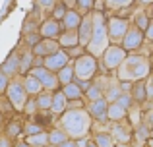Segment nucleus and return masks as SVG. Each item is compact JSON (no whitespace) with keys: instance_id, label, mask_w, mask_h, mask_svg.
<instances>
[{"instance_id":"1","label":"nucleus","mask_w":153,"mask_h":147,"mask_svg":"<svg viewBox=\"0 0 153 147\" xmlns=\"http://www.w3.org/2000/svg\"><path fill=\"white\" fill-rule=\"evenodd\" d=\"M58 128H62L68 134L70 140H79V137H85L91 134V124H93V118L87 112L85 106L82 109H66L54 122Z\"/></svg>"},{"instance_id":"2","label":"nucleus","mask_w":153,"mask_h":147,"mask_svg":"<svg viewBox=\"0 0 153 147\" xmlns=\"http://www.w3.org/2000/svg\"><path fill=\"white\" fill-rule=\"evenodd\" d=\"M91 18H93V31H91V39L87 43L85 50L89 54H93L95 58H101V54L105 52L108 45H111V39H108V31H107V18L101 10L91 12Z\"/></svg>"},{"instance_id":"3","label":"nucleus","mask_w":153,"mask_h":147,"mask_svg":"<svg viewBox=\"0 0 153 147\" xmlns=\"http://www.w3.org/2000/svg\"><path fill=\"white\" fill-rule=\"evenodd\" d=\"M151 72V62L142 54H130L116 70V78L120 81H138L146 79Z\"/></svg>"},{"instance_id":"4","label":"nucleus","mask_w":153,"mask_h":147,"mask_svg":"<svg viewBox=\"0 0 153 147\" xmlns=\"http://www.w3.org/2000/svg\"><path fill=\"white\" fill-rule=\"evenodd\" d=\"M23 75H16V78H12L10 79V83H8V87H6V99L12 103V106L16 109V112H22L23 110V106H25V101H27V91H25V87H23Z\"/></svg>"},{"instance_id":"5","label":"nucleus","mask_w":153,"mask_h":147,"mask_svg":"<svg viewBox=\"0 0 153 147\" xmlns=\"http://www.w3.org/2000/svg\"><path fill=\"white\" fill-rule=\"evenodd\" d=\"M72 62H74V74L78 79H93L99 72V58H95L89 52H83Z\"/></svg>"},{"instance_id":"6","label":"nucleus","mask_w":153,"mask_h":147,"mask_svg":"<svg viewBox=\"0 0 153 147\" xmlns=\"http://www.w3.org/2000/svg\"><path fill=\"white\" fill-rule=\"evenodd\" d=\"M128 56V52L120 45H108L101 54V66L105 72H116L118 66L124 62V58Z\"/></svg>"},{"instance_id":"7","label":"nucleus","mask_w":153,"mask_h":147,"mask_svg":"<svg viewBox=\"0 0 153 147\" xmlns=\"http://www.w3.org/2000/svg\"><path fill=\"white\" fill-rule=\"evenodd\" d=\"M29 74H33L35 78L41 81V85H43V89H45V91H52V93H54V91L60 89L58 75H56L54 72H51L49 68H45V66H33Z\"/></svg>"},{"instance_id":"8","label":"nucleus","mask_w":153,"mask_h":147,"mask_svg":"<svg viewBox=\"0 0 153 147\" xmlns=\"http://www.w3.org/2000/svg\"><path fill=\"white\" fill-rule=\"evenodd\" d=\"M108 132H111L112 140L116 141V143H130L132 137H134V128H132V124L124 118V120L120 122H111V128H108Z\"/></svg>"},{"instance_id":"9","label":"nucleus","mask_w":153,"mask_h":147,"mask_svg":"<svg viewBox=\"0 0 153 147\" xmlns=\"http://www.w3.org/2000/svg\"><path fill=\"white\" fill-rule=\"evenodd\" d=\"M128 27H130V21L124 18H111L107 19V31H108V39H111L112 45H120L122 37L126 35Z\"/></svg>"},{"instance_id":"10","label":"nucleus","mask_w":153,"mask_h":147,"mask_svg":"<svg viewBox=\"0 0 153 147\" xmlns=\"http://www.w3.org/2000/svg\"><path fill=\"white\" fill-rule=\"evenodd\" d=\"M143 41H146V35H143L142 29H138L136 25H130L126 31V35L122 37V41H120V47H122L126 52H132V50H138L140 47L143 45Z\"/></svg>"},{"instance_id":"11","label":"nucleus","mask_w":153,"mask_h":147,"mask_svg":"<svg viewBox=\"0 0 153 147\" xmlns=\"http://www.w3.org/2000/svg\"><path fill=\"white\" fill-rule=\"evenodd\" d=\"M85 109H87V112L91 114L93 122H108V118H107L108 101H107L105 97L95 99V101H87V103H85Z\"/></svg>"},{"instance_id":"12","label":"nucleus","mask_w":153,"mask_h":147,"mask_svg":"<svg viewBox=\"0 0 153 147\" xmlns=\"http://www.w3.org/2000/svg\"><path fill=\"white\" fill-rule=\"evenodd\" d=\"M60 33H62V25H60L58 19L51 18V16L41 19V23H39V35L43 39H58Z\"/></svg>"},{"instance_id":"13","label":"nucleus","mask_w":153,"mask_h":147,"mask_svg":"<svg viewBox=\"0 0 153 147\" xmlns=\"http://www.w3.org/2000/svg\"><path fill=\"white\" fill-rule=\"evenodd\" d=\"M16 52H18V58H19V75L29 74V72H31V68H33V64H35L33 49L22 43V45L16 49Z\"/></svg>"},{"instance_id":"14","label":"nucleus","mask_w":153,"mask_h":147,"mask_svg":"<svg viewBox=\"0 0 153 147\" xmlns=\"http://www.w3.org/2000/svg\"><path fill=\"white\" fill-rule=\"evenodd\" d=\"M70 62V56H68V52L64 49H58L56 52H52V54H49V56H45L43 58V66L45 68H49L51 72H58L60 68H64V66Z\"/></svg>"},{"instance_id":"15","label":"nucleus","mask_w":153,"mask_h":147,"mask_svg":"<svg viewBox=\"0 0 153 147\" xmlns=\"http://www.w3.org/2000/svg\"><path fill=\"white\" fill-rule=\"evenodd\" d=\"M23 124H25V118L22 116V114H16L14 118H10L8 122H4V132H6V136L10 137V140H19V137L23 136Z\"/></svg>"},{"instance_id":"16","label":"nucleus","mask_w":153,"mask_h":147,"mask_svg":"<svg viewBox=\"0 0 153 147\" xmlns=\"http://www.w3.org/2000/svg\"><path fill=\"white\" fill-rule=\"evenodd\" d=\"M91 31H93V18H91V12L85 14L79 21V27H78V37H79V45L82 47H87L91 39Z\"/></svg>"},{"instance_id":"17","label":"nucleus","mask_w":153,"mask_h":147,"mask_svg":"<svg viewBox=\"0 0 153 147\" xmlns=\"http://www.w3.org/2000/svg\"><path fill=\"white\" fill-rule=\"evenodd\" d=\"M58 49H60V45H58L56 39H41V41L33 47V54L39 56V58H45V56H49V54L56 52Z\"/></svg>"},{"instance_id":"18","label":"nucleus","mask_w":153,"mask_h":147,"mask_svg":"<svg viewBox=\"0 0 153 147\" xmlns=\"http://www.w3.org/2000/svg\"><path fill=\"white\" fill-rule=\"evenodd\" d=\"M83 16L79 14L76 8H68L66 14H64V18L60 19V25H62V31L64 29H78L79 27V21H82Z\"/></svg>"},{"instance_id":"19","label":"nucleus","mask_w":153,"mask_h":147,"mask_svg":"<svg viewBox=\"0 0 153 147\" xmlns=\"http://www.w3.org/2000/svg\"><path fill=\"white\" fill-rule=\"evenodd\" d=\"M0 70H2V72L6 74L10 79L16 78V75L19 74V58H18V52H16V50L8 54V58L4 60V64H2V68H0Z\"/></svg>"},{"instance_id":"20","label":"nucleus","mask_w":153,"mask_h":147,"mask_svg":"<svg viewBox=\"0 0 153 147\" xmlns=\"http://www.w3.org/2000/svg\"><path fill=\"white\" fill-rule=\"evenodd\" d=\"M60 45V49H70V47L79 45V37H78V29H64L60 33V37L56 39Z\"/></svg>"},{"instance_id":"21","label":"nucleus","mask_w":153,"mask_h":147,"mask_svg":"<svg viewBox=\"0 0 153 147\" xmlns=\"http://www.w3.org/2000/svg\"><path fill=\"white\" fill-rule=\"evenodd\" d=\"M66 109H68V99H66V95L62 93V89L54 91V93H52V105H51V112L54 114V116H60V114H62Z\"/></svg>"},{"instance_id":"22","label":"nucleus","mask_w":153,"mask_h":147,"mask_svg":"<svg viewBox=\"0 0 153 147\" xmlns=\"http://www.w3.org/2000/svg\"><path fill=\"white\" fill-rule=\"evenodd\" d=\"M22 81H23V87H25V91H27V95H29V97H35V95H39L43 91L41 81H39L33 74H25Z\"/></svg>"},{"instance_id":"23","label":"nucleus","mask_w":153,"mask_h":147,"mask_svg":"<svg viewBox=\"0 0 153 147\" xmlns=\"http://www.w3.org/2000/svg\"><path fill=\"white\" fill-rule=\"evenodd\" d=\"M130 95L134 99V103L142 105V103L147 101V95H146V79H138V81H132V89Z\"/></svg>"},{"instance_id":"24","label":"nucleus","mask_w":153,"mask_h":147,"mask_svg":"<svg viewBox=\"0 0 153 147\" xmlns=\"http://www.w3.org/2000/svg\"><path fill=\"white\" fill-rule=\"evenodd\" d=\"M126 114H128V110L124 109V106H120L118 103H108V109H107V118H108V122H120V120H124L126 118Z\"/></svg>"},{"instance_id":"25","label":"nucleus","mask_w":153,"mask_h":147,"mask_svg":"<svg viewBox=\"0 0 153 147\" xmlns=\"http://www.w3.org/2000/svg\"><path fill=\"white\" fill-rule=\"evenodd\" d=\"M47 132H49V147H56V145L62 143V141H66V140H68V134L64 132L62 128H58L56 124H54V126H51Z\"/></svg>"},{"instance_id":"26","label":"nucleus","mask_w":153,"mask_h":147,"mask_svg":"<svg viewBox=\"0 0 153 147\" xmlns=\"http://www.w3.org/2000/svg\"><path fill=\"white\" fill-rule=\"evenodd\" d=\"M23 140H25L31 147H49V132L43 130V132L33 134V136H25Z\"/></svg>"},{"instance_id":"27","label":"nucleus","mask_w":153,"mask_h":147,"mask_svg":"<svg viewBox=\"0 0 153 147\" xmlns=\"http://www.w3.org/2000/svg\"><path fill=\"white\" fill-rule=\"evenodd\" d=\"M56 75H58V81H60V87L62 85H66V83H70V81H74V78H76V74H74V62H68L64 68H60L58 72H56Z\"/></svg>"},{"instance_id":"28","label":"nucleus","mask_w":153,"mask_h":147,"mask_svg":"<svg viewBox=\"0 0 153 147\" xmlns=\"http://www.w3.org/2000/svg\"><path fill=\"white\" fill-rule=\"evenodd\" d=\"M60 89H62V93H64V95H66L68 101H72V99H83V91L79 89V85H78L76 81L66 83V85H62Z\"/></svg>"},{"instance_id":"29","label":"nucleus","mask_w":153,"mask_h":147,"mask_svg":"<svg viewBox=\"0 0 153 147\" xmlns=\"http://www.w3.org/2000/svg\"><path fill=\"white\" fill-rule=\"evenodd\" d=\"M91 140L99 147H116V141L112 140L111 132H93V137H91Z\"/></svg>"},{"instance_id":"30","label":"nucleus","mask_w":153,"mask_h":147,"mask_svg":"<svg viewBox=\"0 0 153 147\" xmlns=\"http://www.w3.org/2000/svg\"><path fill=\"white\" fill-rule=\"evenodd\" d=\"M0 112H2V118H4V122H8L10 118H14L16 114V109L12 106V103L6 99V95H0Z\"/></svg>"},{"instance_id":"31","label":"nucleus","mask_w":153,"mask_h":147,"mask_svg":"<svg viewBox=\"0 0 153 147\" xmlns=\"http://www.w3.org/2000/svg\"><path fill=\"white\" fill-rule=\"evenodd\" d=\"M35 101H37L39 110H51V105H52V91H45V89H43L39 95H35Z\"/></svg>"},{"instance_id":"32","label":"nucleus","mask_w":153,"mask_h":147,"mask_svg":"<svg viewBox=\"0 0 153 147\" xmlns=\"http://www.w3.org/2000/svg\"><path fill=\"white\" fill-rule=\"evenodd\" d=\"M37 112H39V106H37V101H35V97H27L25 106H23V110H22L19 114H22L25 120H31V118H33Z\"/></svg>"},{"instance_id":"33","label":"nucleus","mask_w":153,"mask_h":147,"mask_svg":"<svg viewBox=\"0 0 153 147\" xmlns=\"http://www.w3.org/2000/svg\"><path fill=\"white\" fill-rule=\"evenodd\" d=\"M142 116H143V114H142V110H140V105L136 103L134 106H130V109H128L126 120L132 124V128H136L138 124H142Z\"/></svg>"},{"instance_id":"34","label":"nucleus","mask_w":153,"mask_h":147,"mask_svg":"<svg viewBox=\"0 0 153 147\" xmlns=\"http://www.w3.org/2000/svg\"><path fill=\"white\" fill-rule=\"evenodd\" d=\"M134 137H136V141H138L140 145H146V141L149 140V126H146L143 122L138 124L134 128Z\"/></svg>"},{"instance_id":"35","label":"nucleus","mask_w":153,"mask_h":147,"mask_svg":"<svg viewBox=\"0 0 153 147\" xmlns=\"http://www.w3.org/2000/svg\"><path fill=\"white\" fill-rule=\"evenodd\" d=\"M101 97H103V87L99 85L97 81H93V83L89 85V89L83 93V99H85V103H87V101H95V99H101Z\"/></svg>"},{"instance_id":"36","label":"nucleus","mask_w":153,"mask_h":147,"mask_svg":"<svg viewBox=\"0 0 153 147\" xmlns=\"http://www.w3.org/2000/svg\"><path fill=\"white\" fill-rule=\"evenodd\" d=\"M58 2V0H33V4H35V10L39 12V14H45V18L51 14V10H52V6Z\"/></svg>"},{"instance_id":"37","label":"nucleus","mask_w":153,"mask_h":147,"mask_svg":"<svg viewBox=\"0 0 153 147\" xmlns=\"http://www.w3.org/2000/svg\"><path fill=\"white\" fill-rule=\"evenodd\" d=\"M76 10L79 12L82 16H85V14H89V12H93V8H95V0H76Z\"/></svg>"},{"instance_id":"38","label":"nucleus","mask_w":153,"mask_h":147,"mask_svg":"<svg viewBox=\"0 0 153 147\" xmlns=\"http://www.w3.org/2000/svg\"><path fill=\"white\" fill-rule=\"evenodd\" d=\"M43 126H39L35 120H25V124H23V137L25 136H33V134H39L43 132Z\"/></svg>"},{"instance_id":"39","label":"nucleus","mask_w":153,"mask_h":147,"mask_svg":"<svg viewBox=\"0 0 153 147\" xmlns=\"http://www.w3.org/2000/svg\"><path fill=\"white\" fill-rule=\"evenodd\" d=\"M149 21H151V19L147 18V14H146V12H138V14L134 16V25L138 27V29H142V31H146V29H147Z\"/></svg>"},{"instance_id":"40","label":"nucleus","mask_w":153,"mask_h":147,"mask_svg":"<svg viewBox=\"0 0 153 147\" xmlns=\"http://www.w3.org/2000/svg\"><path fill=\"white\" fill-rule=\"evenodd\" d=\"M66 10H68V8L64 6V2H62V0H58V2H56L54 6H52V10H51V14H49V16L60 21V19L64 18V14H66Z\"/></svg>"},{"instance_id":"41","label":"nucleus","mask_w":153,"mask_h":147,"mask_svg":"<svg viewBox=\"0 0 153 147\" xmlns=\"http://www.w3.org/2000/svg\"><path fill=\"white\" fill-rule=\"evenodd\" d=\"M41 35H39V31H35V33H27V35H23V45H27V47H31V49H33L35 45H37L39 41H41Z\"/></svg>"},{"instance_id":"42","label":"nucleus","mask_w":153,"mask_h":147,"mask_svg":"<svg viewBox=\"0 0 153 147\" xmlns=\"http://www.w3.org/2000/svg\"><path fill=\"white\" fill-rule=\"evenodd\" d=\"M116 103H118L120 106H124V109H130V106H134L136 103H134V99H132V95L130 93H120L118 95V99H116Z\"/></svg>"},{"instance_id":"43","label":"nucleus","mask_w":153,"mask_h":147,"mask_svg":"<svg viewBox=\"0 0 153 147\" xmlns=\"http://www.w3.org/2000/svg\"><path fill=\"white\" fill-rule=\"evenodd\" d=\"M68 52V56H70V60H76V58H79L83 52H87L85 50V47H82V45H76V47H70V49H64Z\"/></svg>"},{"instance_id":"44","label":"nucleus","mask_w":153,"mask_h":147,"mask_svg":"<svg viewBox=\"0 0 153 147\" xmlns=\"http://www.w3.org/2000/svg\"><path fill=\"white\" fill-rule=\"evenodd\" d=\"M107 8H112V10H120V8H128L132 4V0H105Z\"/></svg>"},{"instance_id":"45","label":"nucleus","mask_w":153,"mask_h":147,"mask_svg":"<svg viewBox=\"0 0 153 147\" xmlns=\"http://www.w3.org/2000/svg\"><path fill=\"white\" fill-rule=\"evenodd\" d=\"M0 147H14V140H10L6 136L4 128H0Z\"/></svg>"},{"instance_id":"46","label":"nucleus","mask_w":153,"mask_h":147,"mask_svg":"<svg viewBox=\"0 0 153 147\" xmlns=\"http://www.w3.org/2000/svg\"><path fill=\"white\" fill-rule=\"evenodd\" d=\"M8 83H10V78H8V75L2 72V70H0V95H4V93H6Z\"/></svg>"},{"instance_id":"47","label":"nucleus","mask_w":153,"mask_h":147,"mask_svg":"<svg viewBox=\"0 0 153 147\" xmlns=\"http://www.w3.org/2000/svg\"><path fill=\"white\" fill-rule=\"evenodd\" d=\"M142 122H143L146 126H149V128L153 126V106H151L149 110H146V112H143V116H142Z\"/></svg>"},{"instance_id":"48","label":"nucleus","mask_w":153,"mask_h":147,"mask_svg":"<svg viewBox=\"0 0 153 147\" xmlns=\"http://www.w3.org/2000/svg\"><path fill=\"white\" fill-rule=\"evenodd\" d=\"M74 81L78 83V85H79V89H82L83 93H85V91L89 89V85L93 83V79H78V78H74Z\"/></svg>"},{"instance_id":"49","label":"nucleus","mask_w":153,"mask_h":147,"mask_svg":"<svg viewBox=\"0 0 153 147\" xmlns=\"http://www.w3.org/2000/svg\"><path fill=\"white\" fill-rule=\"evenodd\" d=\"M146 95H147V101H153V83H151V79H146Z\"/></svg>"},{"instance_id":"50","label":"nucleus","mask_w":153,"mask_h":147,"mask_svg":"<svg viewBox=\"0 0 153 147\" xmlns=\"http://www.w3.org/2000/svg\"><path fill=\"white\" fill-rule=\"evenodd\" d=\"M143 35H146L147 41H153V21H149V25H147V29L143 31Z\"/></svg>"},{"instance_id":"51","label":"nucleus","mask_w":153,"mask_h":147,"mask_svg":"<svg viewBox=\"0 0 153 147\" xmlns=\"http://www.w3.org/2000/svg\"><path fill=\"white\" fill-rule=\"evenodd\" d=\"M91 137L85 136V137H79V140H76V147H87V143H89Z\"/></svg>"},{"instance_id":"52","label":"nucleus","mask_w":153,"mask_h":147,"mask_svg":"<svg viewBox=\"0 0 153 147\" xmlns=\"http://www.w3.org/2000/svg\"><path fill=\"white\" fill-rule=\"evenodd\" d=\"M56 147H76V140H70V137H68L66 141H62V143L56 145Z\"/></svg>"},{"instance_id":"53","label":"nucleus","mask_w":153,"mask_h":147,"mask_svg":"<svg viewBox=\"0 0 153 147\" xmlns=\"http://www.w3.org/2000/svg\"><path fill=\"white\" fill-rule=\"evenodd\" d=\"M14 147H31V145L27 143L25 140H16V141H14Z\"/></svg>"},{"instance_id":"54","label":"nucleus","mask_w":153,"mask_h":147,"mask_svg":"<svg viewBox=\"0 0 153 147\" xmlns=\"http://www.w3.org/2000/svg\"><path fill=\"white\" fill-rule=\"evenodd\" d=\"M62 2H64V6H66V8H74L76 6V0H62Z\"/></svg>"},{"instance_id":"55","label":"nucleus","mask_w":153,"mask_h":147,"mask_svg":"<svg viewBox=\"0 0 153 147\" xmlns=\"http://www.w3.org/2000/svg\"><path fill=\"white\" fill-rule=\"evenodd\" d=\"M87 147H99L97 143H95V141L93 140H89V143H87Z\"/></svg>"},{"instance_id":"56","label":"nucleus","mask_w":153,"mask_h":147,"mask_svg":"<svg viewBox=\"0 0 153 147\" xmlns=\"http://www.w3.org/2000/svg\"><path fill=\"white\" fill-rule=\"evenodd\" d=\"M146 143H147V145H149V147H153V137H149V140H147V141H146Z\"/></svg>"},{"instance_id":"57","label":"nucleus","mask_w":153,"mask_h":147,"mask_svg":"<svg viewBox=\"0 0 153 147\" xmlns=\"http://www.w3.org/2000/svg\"><path fill=\"white\" fill-rule=\"evenodd\" d=\"M142 4H153V0H140Z\"/></svg>"},{"instance_id":"58","label":"nucleus","mask_w":153,"mask_h":147,"mask_svg":"<svg viewBox=\"0 0 153 147\" xmlns=\"http://www.w3.org/2000/svg\"><path fill=\"white\" fill-rule=\"evenodd\" d=\"M4 126V118H2V112H0V128Z\"/></svg>"},{"instance_id":"59","label":"nucleus","mask_w":153,"mask_h":147,"mask_svg":"<svg viewBox=\"0 0 153 147\" xmlns=\"http://www.w3.org/2000/svg\"><path fill=\"white\" fill-rule=\"evenodd\" d=\"M149 137H153V126L149 128Z\"/></svg>"},{"instance_id":"60","label":"nucleus","mask_w":153,"mask_h":147,"mask_svg":"<svg viewBox=\"0 0 153 147\" xmlns=\"http://www.w3.org/2000/svg\"><path fill=\"white\" fill-rule=\"evenodd\" d=\"M149 62H151V68H153V56H151V60H149Z\"/></svg>"},{"instance_id":"61","label":"nucleus","mask_w":153,"mask_h":147,"mask_svg":"<svg viewBox=\"0 0 153 147\" xmlns=\"http://www.w3.org/2000/svg\"><path fill=\"white\" fill-rule=\"evenodd\" d=\"M149 79H151V83H153V74H151V78H149Z\"/></svg>"},{"instance_id":"62","label":"nucleus","mask_w":153,"mask_h":147,"mask_svg":"<svg viewBox=\"0 0 153 147\" xmlns=\"http://www.w3.org/2000/svg\"><path fill=\"white\" fill-rule=\"evenodd\" d=\"M142 147H149V145H147V143H146V145H142Z\"/></svg>"}]
</instances>
